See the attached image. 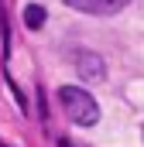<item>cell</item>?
Wrapping results in <instances>:
<instances>
[{
	"label": "cell",
	"instance_id": "6da1fadb",
	"mask_svg": "<svg viewBox=\"0 0 144 147\" xmlns=\"http://www.w3.org/2000/svg\"><path fill=\"white\" fill-rule=\"evenodd\" d=\"M58 103H62L65 116H69L75 127H93V123L100 120L96 99H93L86 89H79V86H62V89H58Z\"/></svg>",
	"mask_w": 144,
	"mask_h": 147
},
{
	"label": "cell",
	"instance_id": "7a4b0ae2",
	"mask_svg": "<svg viewBox=\"0 0 144 147\" xmlns=\"http://www.w3.org/2000/svg\"><path fill=\"white\" fill-rule=\"evenodd\" d=\"M72 10H82V14H93V17H107V14H117L124 10L130 0H65Z\"/></svg>",
	"mask_w": 144,
	"mask_h": 147
},
{
	"label": "cell",
	"instance_id": "3957f363",
	"mask_svg": "<svg viewBox=\"0 0 144 147\" xmlns=\"http://www.w3.org/2000/svg\"><path fill=\"white\" fill-rule=\"evenodd\" d=\"M75 72H79V79H86V82H100V79L107 75V69H103V58H100V55H93V51H82V55H79V65H75Z\"/></svg>",
	"mask_w": 144,
	"mask_h": 147
},
{
	"label": "cell",
	"instance_id": "277c9868",
	"mask_svg": "<svg viewBox=\"0 0 144 147\" xmlns=\"http://www.w3.org/2000/svg\"><path fill=\"white\" fill-rule=\"evenodd\" d=\"M24 24L38 31V28L45 24V7H38V3H28V7H24Z\"/></svg>",
	"mask_w": 144,
	"mask_h": 147
},
{
	"label": "cell",
	"instance_id": "5b68a950",
	"mask_svg": "<svg viewBox=\"0 0 144 147\" xmlns=\"http://www.w3.org/2000/svg\"><path fill=\"white\" fill-rule=\"evenodd\" d=\"M58 147H72V144H69V140H58Z\"/></svg>",
	"mask_w": 144,
	"mask_h": 147
}]
</instances>
